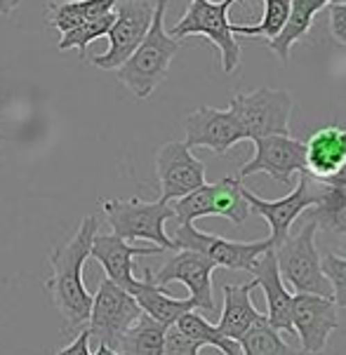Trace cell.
<instances>
[{
	"label": "cell",
	"instance_id": "obj_34",
	"mask_svg": "<svg viewBox=\"0 0 346 355\" xmlns=\"http://www.w3.org/2000/svg\"><path fill=\"white\" fill-rule=\"evenodd\" d=\"M318 186H332V189H346V162L339 170L332 174V177H327L325 182H320Z\"/></svg>",
	"mask_w": 346,
	"mask_h": 355
},
{
	"label": "cell",
	"instance_id": "obj_1",
	"mask_svg": "<svg viewBox=\"0 0 346 355\" xmlns=\"http://www.w3.org/2000/svg\"><path fill=\"white\" fill-rule=\"evenodd\" d=\"M97 231H99L97 216H85L74 238L62 248H54L50 254L52 275L45 280V290L50 292L54 309L62 313L69 329L88 322L92 311V294L83 282V266L90 259V248Z\"/></svg>",
	"mask_w": 346,
	"mask_h": 355
},
{
	"label": "cell",
	"instance_id": "obj_35",
	"mask_svg": "<svg viewBox=\"0 0 346 355\" xmlns=\"http://www.w3.org/2000/svg\"><path fill=\"white\" fill-rule=\"evenodd\" d=\"M22 5V0H0V15L3 17H10L12 12Z\"/></svg>",
	"mask_w": 346,
	"mask_h": 355
},
{
	"label": "cell",
	"instance_id": "obj_30",
	"mask_svg": "<svg viewBox=\"0 0 346 355\" xmlns=\"http://www.w3.org/2000/svg\"><path fill=\"white\" fill-rule=\"evenodd\" d=\"M320 268L332 287V302L337 309H346V257L325 254L320 259Z\"/></svg>",
	"mask_w": 346,
	"mask_h": 355
},
{
	"label": "cell",
	"instance_id": "obj_33",
	"mask_svg": "<svg viewBox=\"0 0 346 355\" xmlns=\"http://www.w3.org/2000/svg\"><path fill=\"white\" fill-rule=\"evenodd\" d=\"M90 341H92V334H90V329H83L81 334H76V339L71 341L69 346H64L62 351H57V355H92Z\"/></svg>",
	"mask_w": 346,
	"mask_h": 355
},
{
	"label": "cell",
	"instance_id": "obj_22",
	"mask_svg": "<svg viewBox=\"0 0 346 355\" xmlns=\"http://www.w3.org/2000/svg\"><path fill=\"white\" fill-rule=\"evenodd\" d=\"M332 3H339V0H293L285 26L281 28V33H278L276 38L269 40L271 52L276 54L283 64H288L295 43H299L308 33V28H311V24H313V17Z\"/></svg>",
	"mask_w": 346,
	"mask_h": 355
},
{
	"label": "cell",
	"instance_id": "obj_13",
	"mask_svg": "<svg viewBox=\"0 0 346 355\" xmlns=\"http://www.w3.org/2000/svg\"><path fill=\"white\" fill-rule=\"evenodd\" d=\"M318 193L311 191V179H308L306 172H299L295 189L285 198H278V200H264V198H259L257 193H252L250 189L242 186V196L250 205V212H257L271 228L269 238L273 248H278L290 236V228L302 216V212H306L308 207H313L318 202Z\"/></svg>",
	"mask_w": 346,
	"mask_h": 355
},
{
	"label": "cell",
	"instance_id": "obj_21",
	"mask_svg": "<svg viewBox=\"0 0 346 355\" xmlns=\"http://www.w3.org/2000/svg\"><path fill=\"white\" fill-rule=\"evenodd\" d=\"M257 287V282H242V285H224V309L217 329L229 336V339L238 341L254 322L262 320V313L252 306V290Z\"/></svg>",
	"mask_w": 346,
	"mask_h": 355
},
{
	"label": "cell",
	"instance_id": "obj_20",
	"mask_svg": "<svg viewBox=\"0 0 346 355\" xmlns=\"http://www.w3.org/2000/svg\"><path fill=\"white\" fill-rule=\"evenodd\" d=\"M132 297H135L137 306L142 309L144 315H149L151 320L160 322L163 327H172L184 313L196 311L193 299H174L165 292V287H158L154 282V273L147 270L142 280L135 282L132 287Z\"/></svg>",
	"mask_w": 346,
	"mask_h": 355
},
{
	"label": "cell",
	"instance_id": "obj_3",
	"mask_svg": "<svg viewBox=\"0 0 346 355\" xmlns=\"http://www.w3.org/2000/svg\"><path fill=\"white\" fill-rule=\"evenodd\" d=\"M236 0H191L184 17L170 28L172 38H189V35H203L217 47L222 57V71L233 73L240 66L242 52L236 40V24L229 21V10Z\"/></svg>",
	"mask_w": 346,
	"mask_h": 355
},
{
	"label": "cell",
	"instance_id": "obj_11",
	"mask_svg": "<svg viewBox=\"0 0 346 355\" xmlns=\"http://www.w3.org/2000/svg\"><path fill=\"white\" fill-rule=\"evenodd\" d=\"M254 155L242 162L238 170V179H247L250 174H269L281 184L290 186L293 177L306 170V146L304 141H297L290 135H276L254 139Z\"/></svg>",
	"mask_w": 346,
	"mask_h": 355
},
{
	"label": "cell",
	"instance_id": "obj_28",
	"mask_svg": "<svg viewBox=\"0 0 346 355\" xmlns=\"http://www.w3.org/2000/svg\"><path fill=\"white\" fill-rule=\"evenodd\" d=\"M290 5L293 0H264V17L257 26H242V24H236L233 33L236 35H245V38H266L273 40L281 28L288 21L290 15Z\"/></svg>",
	"mask_w": 346,
	"mask_h": 355
},
{
	"label": "cell",
	"instance_id": "obj_36",
	"mask_svg": "<svg viewBox=\"0 0 346 355\" xmlns=\"http://www.w3.org/2000/svg\"><path fill=\"white\" fill-rule=\"evenodd\" d=\"M92 355H123V353L115 351V348H111V346H106V344H99V346H97V351H94Z\"/></svg>",
	"mask_w": 346,
	"mask_h": 355
},
{
	"label": "cell",
	"instance_id": "obj_16",
	"mask_svg": "<svg viewBox=\"0 0 346 355\" xmlns=\"http://www.w3.org/2000/svg\"><path fill=\"white\" fill-rule=\"evenodd\" d=\"M184 144L189 148H210L215 153H229L236 144L245 141L238 118L233 116L231 108H215V106H200L193 111L184 123Z\"/></svg>",
	"mask_w": 346,
	"mask_h": 355
},
{
	"label": "cell",
	"instance_id": "obj_23",
	"mask_svg": "<svg viewBox=\"0 0 346 355\" xmlns=\"http://www.w3.org/2000/svg\"><path fill=\"white\" fill-rule=\"evenodd\" d=\"M118 0H52L47 3V24L57 31L69 33L81 24L113 12Z\"/></svg>",
	"mask_w": 346,
	"mask_h": 355
},
{
	"label": "cell",
	"instance_id": "obj_14",
	"mask_svg": "<svg viewBox=\"0 0 346 355\" xmlns=\"http://www.w3.org/2000/svg\"><path fill=\"white\" fill-rule=\"evenodd\" d=\"M215 263L208 257L200 254V252L177 250L158 268L154 282L158 287H165L170 282H181V285L189 287L196 311L217 313L215 292H212V273H215Z\"/></svg>",
	"mask_w": 346,
	"mask_h": 355
},
{
	"label": "cell",
	"instance_id": "obj_12",
	"mask_svg": "<svg viewBox=\"0 0 346 355\" xmlns=\"http://www.w3.org/2000/svg\"><path fill=\"white\" fill-rule=\"evenodd\" d=\"M156 177L160 184V200L172 202L193 193L205 182V165L184 141H167L156 153Z\"/></svg>",
	"mask_w": 346,
	"mask_h": 355
},
{
	"label": "cell",
	"instance_id": "obj_24",
	"mask_svg": "<svg viewBox=\"0 0 346 355\" xmlns=\"http://www.w3.org/2000/svg\"><path fill=\"white\" fill-rule=\"evenodd\" d=\"M313 224L325 236L346 240V189L320 186L318 202L313 205Z\"/></svg>",
	"mask_w": 346,
	"mask_h": 355
},
{
	"label": "cell",
	"instance_id": "obj_26",
	"mask_svg": "<svg viewBox=\"0 0 346 355\" xmlns=\"http://www.w3.org/2000/svg\"><path fill=\"white\" fill-rule=\"evenodd\" d=\"M174 327H177L184 336H189L191 341H196L198 346H212L224 355H242L238 341L224 336L220 329H217V324L208 322L198 311L184 313V315L174 322Z\"/></svg>",
	"mask_w": 346,
	"mask_h": 355
},
{
	"label": "cell",
	"instance_id": "obj_31",
	"mask_svg": "<svg viewBox=\"0 0 346 355\" xmlns=\"http://www.w3.org/2000/svg\"><path fill=\"white\" fill-rule=\"evenodd\" d=\"M200 348L196 341H191L189 336H184L177 327H167L165 332V351L163 355H200Z\"/></svg>",
	"mask_w": 346,
	"mask_h": 355
},
{
	"label": "cell",
	"instance_id": "obj_6",
	"mask_svg": "<svg viewBox=\"0 0 346 355\" xmlns=\"http://www.w3.org/2000/svg\"><path fill=\"white\" fill-rule=\"evenodd\" d=\"M229 108L238 118L245 139H264V137L290 135L295 99L285 89L259 87L250 94L231 97Z\"/></svg>",
	"mask_w": 346,
	"mask_h": 355
},
{
	"label": "cell",
	"instance_id": "obj_18",
	"mask_svg": "<svg viewBox=\"0 0 346 355\" xmlns=\"http://www.w3.org/2000/svg\"><path fill=\"white\" fill-rule=\"evenodd\" d=\"M250 273L254 275V282H257V287H262V292L266 297V320H269V324L276 327L278 332L295 334L293 294L288 292V287H285V282L281 278V270H278L273 250L264 252V254L254 261Z\"/></svg>",
	"mask_w": 346,
	"mask_h": 355
},
{
	"label": "cell",
	"instance_id": "obj_25",
	"mask_svg": "<svg viewBox=\"0 0 346 355\" xmlns=\"http://www.w3.org/2000/svg\"><path fill=\"white\" fill-rule=\"evenodd\" d=\"M165 332L160 322L151 320L149 315H139V320L127 329L120 339L118 351L123 355H163L165 351Z\"/></svg>",
	"mask_w": 346,
	"mask_h": 355
},
{
	"label": "cell",
	"instance_id": "obj_2",
	"mask_svg": "<svg viewBox=\"0 0 346 355\" xmlns=\"http://www.w3.org/2000/svg\"><path fill=\"white\" fill-rule=\"evenodd\" d=\"M167 0H156L154 21L139 47L127 57V62L115 69V78L135 94L137 99H149L154 89L165 80L170 64L179 52V40L172 38L165 28Z\"/></svg>",
	"mask_w": 346,
	"mask_h": 355
},
{
	"label": "cell",
	"instance_id": "obj_17",
	"mask_svg": "<svg viewBox=\"0 0 346 355\" xmlns=\"http://www.w3.org/2000/svg\"><path fill=\"white\" fill-rule=\"evenodd\" d=\"M151 254H165L160 248H137L127 240L113 236V233H94L90 257L97 259L104 268L106 278L113 285L123 287L125 292H132L135 282V257H151Z\"/></svg>",
	"mask_w": 346,
	"mask_h": 355
},
{
	"label": "cell",
	"instance_id": "obj_9",
	"mask_svg": "<svg viewBox=\"0 0 346 355\" xmlns=\"http://www.w3.org/2000/svg\"><path fill=\"white\" fill-rule=\"evenodd\" d=\"M139 315H142V309L137 306L135 297L104 278L99 282L97 294H92V311H90L88 329L92 339L118 351L120 339L139 320Z\"/></svg>",
	"mask_w": 346,
	"mask_h": 355
},
{
	"label": "cell",
	"instance_id": "obj_15",
	"mask_svg": "<svg viewBox=\"0 0 346 355\" xmlns=\"http://www.w3.org/2000/svg\"><path fill=\"white\" fill-rule=\"evenodd\" d=\"M339 309L332 299L318 294H295L293 297V329L302 341L306 355L325 351L327 339L337 329Z\"/></svg>",
	"mask_w": 346,
	"mask_h": 355
},
{
	"label": "cell",
	"instance_id": "obj_32",
	"mask_svg": "<svg viewBox=\"0 0 346 355\" xmlns=\"http://www.w3.org/2000/svg\"><path fill=\"white\" fill-rule=\"evenodd\" d=\"M330 8V35L332 40L346 47V0L327 5Z\"/></svg>",
	"mask_w": 346,
	"mask_h": 355
},
{
	"label": "cell",
	"instance_id": "obj_29",
	"mask_svg": "<svg viewBox=\"0 0 346 355\" xmlns=\"http://www.w3.org/2000/svg\"><path fill=\"white\" fill-rule=\"evenodd\" d=\"M113 21H115V12H108V15H101V17H97V19L85 21V24H81V26L71 28L69 33H64L57 47L62 52L74 50L76 47V50L81 52V57L85 59V50H88V45L97 38H104V35L108 33V28L113 26Z\"/></svg>",
	"mask_w": 346,
	"mask_h": 355
},
{
	"label": "cell",
	"instance_id": "obj_7",
	"mask_svg": "<svg viewBox=\"0 0 346 355\" xmlns=\"http://www.w3.org/2000/svg\"><path fill=\"white\" fill-rule=\"evenodd\" d=\"M170 207L179 224H193L196 219L215 214L242 226L250 216V205L242 196V182L238 177H224L217 184H203L193 193L172 200Z\"/></svg>",
	"mask_w": 346,
	"mask_h": 355
},
{
	"label": "cell",
	"instance_id": "obj_4",
	"mask_svg": "<svg viewBox=\"0 0 346 355\" xmlns=\"http://www.w3.org/2000/svg\"><path fill=\"white\" fill-rule=\"evenodd\" d=\"M101 209H104L106 224L111 226L113 236L123 238L127 243L149 240L163 252H174L172 238L165 233V221L174 216L170 202H144L139 198H130V200L111 198V200L101 202Z\"/></svg>",
	"mask_w": 346,
	"mask_h": 355
},
{
	"label": "cell",
	"instance_id": "obj_5",
	"mask_svg": "<svg viewBox=\"0 0 346 355\" xmlns=\"http://www.w3.org/2000/svg\"><path fill=\"white\" fill-rule=\"evenodd\" d=\"M315 233L318 228L308 221L297 236H288L278 248H273V254L283 282L295 287L297 294H318L332 299V287L323 275L320 254L315 250Z\"/></svg>",
	"mask_w": 346,
	"mask_h": 355
},
{
	"label": "cell",
	"instance_id": "obj_19",
	"mask_svg": "<svg viewBox=\"0 0 346 355\" xmlns=\"http://www.w3.org/2000/svg\"><path fill=\"white\" fill-rule=\"evenodd\" d=\"M306 146V174L313 184L325 182L346 162V128L325 125L315 130L304 141Z\"/></svg>",
	"mask_w": 346,
	"mask_h": 355
},
{
	"label": "cell",
	"instance_id": "obj_8",
	"mask_svg": "<svg viewBox=\"0 0 346 355\" xmlns=\"http://www.w3.org/2000/svg\"><path fill=\"white\" fill-rule=\"evenodd\" d=\"M174 243V252L177 250H193L208 257L215 266L229 268V270H247L250 273L254 261L264 254V252L273 250L271 238L254 240V243H238V240H226L212 233L198 231L193 224H179L174 236H170Z\"/></svg>",
	"mask_w": 346,
	"mask_h": 355
},
{
	"label": "cell",
	"instance_id": "obj_27",
	"mask_svg": "<svg viewBox=\"0 0 346 355\" xmlns=\"http://www.w3.org/2000/svg\"><path fill=\"white\" fill-rule=\"evenodd\" d=\"M238 344L242 355H306L304 351H295L293 346L285 344L281 332L271 327L266 315L240 336Z\"/></svg>",
	"mask_w": 346,
	"mask_h": 355
},
{
	"label": "cell",
	"instance_id": "obj_10",
	"mask_svg": "<svg viewBox=\"0 0 346 355\" xmlns=\"http://www.w3.org/2000/svg\"><path fill=\"white\" fill-rule=\"evenodd\" d=\"M154 8L151 0H118L113 8L115 21L106 33L108 50L92 57V64L104 71L120 69L147 35L154 21Z\"/></svg>",
	"mask_w": 346,
	"mask_h": 355
}]
</instances>
